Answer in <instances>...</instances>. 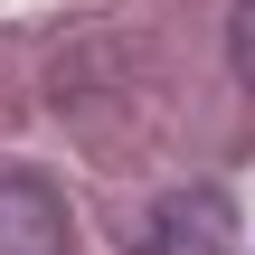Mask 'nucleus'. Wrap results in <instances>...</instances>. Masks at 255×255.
Instances as JSON below:
<instances>
[{"label": "nucleus", "mask_w": 255, "mask_h": 255, "mask_svg": "<svg viewBox=\"0 0 255 255\" xmlns=\"http://www.w3.org/2000/svg\"><path fill=\"white\" fill-rule=\"evenodd\" d=\"M132 255H237L227 189H170V199H151L142 227H132Z\"/></svg>", "instance_id": "1"}, {"label": "nucleus", "mask_w": 255, "mask_h": 255, "mask_svg": "<svg viewBox=\"0 0 255 255\" xmlns=\"http://www.w3.org/2000/svg\"><path fill=\"white\" fill-rule=\"evenodd\" d=\"M0 255H66V199L38 170H0Z\"/></svg>", "instance_id": "2"}, {"label": "nucleus", "mask_w": 255, "mask_h": 255, "mask_svg": "<svg viewBox=\"0 0 255 255\" xmlns=\"http://www.w3.org/2000/svg\"><path fill=\"white\" fill-rule=\"evenodd\" d=\"M227 66H237V85L255 95V0H237V9H227Z\"/></svg>", "instance_id": "3"}]
</instances>
